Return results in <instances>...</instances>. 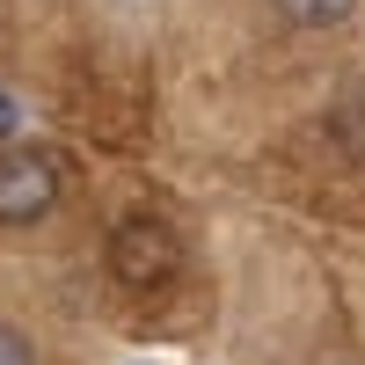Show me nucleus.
<instances>
[{"mask_svg": "<svg viewBox=\"0 0 365 365\" xmlns=\"http://www.w3.org/2000/svg\"><path fill=\"white\" fill-rule=\"evenodd\" d=\"M292 29H322V22H344L351 15V0H270Z\"/></svg>", "mask_w": 365, "mask_h": 365, "instance_id": "3", "label": "nucleus"}, {"mask_svg": "<svg viewBox=\"0 0 365 365\" xmlns=\"http://www.w3.org/2000/svg\"><path fill=\"white\" fill-rule=\"evenodd\" d=\"M8 132H15V96L0 88V139H8Z\"/></svg>", "mask_w": 365, "mask_h": 365, "instance_id": "5", "label": "nucleus"}, {"mask_svg": "<svg viewBox=\"0 0 365 365\" xmlns=\"http://www.w3.org/2000/svg\"><path fill=\"white\" fill-rule=\"evenodd\" d=\"M110 270H117V285H132V292H161L182 270V234L168 220H154V212H125V220L110 227Z\"/></svg>", "mask_w": 365, "mask_h": 365, "instance_id": "1", "label": "nucleus"}, {"mask_svg": "<svg viewBox=\"0 0 365 365\" xmlns=\"http://www.w3.org/2000/svg\"><path fill=\"white\" fill-rule=\"evenodd\" d=\"M58 205V161L51 154H0V220L29 227Z\"/></svg>", "mask_w": 365, "mask_h": 365, "instance_id": "2", "label": "nucleus"}, {"mask_svg": "<svg viewBox=\"0 0 365 365\" xmlns=\"http://www.w3.org/2000/svg\"><path fill=\"white\" fill-rule=\"evenodd\" d=\"M0 365H29V344L15 336V329H0Z\"/></svg>", "mask_w": 365, "mask_h": 365, "instance_id": "4", "label": "nucleus"}]
</instances>
